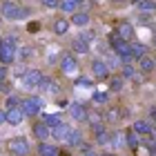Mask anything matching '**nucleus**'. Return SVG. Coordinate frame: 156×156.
<instances>
[{
    "label": "nucleus",
    "mask_w": 156,
    "mask_h": 156,
    "mask_svg": "<svg viewBox=\"0 0 156 156\" xmlns=\"http://www.w3.org/2000/svg\"><path fill=\"white\" fill-rule=\"evenodd\" d=\"M18 54V36H5L0 40V65L9 67L16 62Z\"/></svg>",
    "instance_id": "obj_1"
},
{
    "label": "nucleus",
    "mask_w": 156,
    "mask_h": 156,
    "mask_svg": "<svg viewBox=\"0 0 156 156\" xmlns=\"http://www.w3.org/2000/svg\"><path fill=\"white\" fill-rule=\"evenodd\" d=\"M0 16H2V20H23L29 16V11L25 7H20L16 0H2L0 2Z\"/></svg>",
    "instance_id": "obj_2"
},
{
    "label": "nucleus",
    "mask_w": 156,
    "mask_h": 156,
    "mask_svg": "<svg viewBox=\"0 0 156 156\" xmlns=\"http://www.w3.org/2000/svg\"><path fill=\"white\" fill-rule=\"evenodd\" d=\"M5 147H7V154H9V156H29V152H31L29 138H25V136L9 138L5 143Z\"/></svg>",
    "instance_id": "obj_3"
},
{
    "label": "nucleus",
    "mask_w": 156,
    "mask_h": 156,
    "mask_svg": "<svg viewBox=\"0 0 156 156\" xmlns=\"http://www.w3.org/2000/svg\"><path fill=\"white\" fill-rule=\"evenodd\" d=\"M20 107H23L25 112V116H38L40 114V109H42V101H40V96H27L25 101H20Z\"/></svg>",
    "instance_id": "obj_4"
},
{
    "label": "nucleus",
    "mask_w": 156,
    "mask_h": 156,
    "mask_svg": "<svg viewBox=\"0 0 156 156\" xmlns=\"http://www.w3.org/2000/svg\"><path fill=\"white\" fill-rule=\"evenodd\" d=\"M31 136L36 138L38 143L49 140V138H51V127H49L42 118H38V120H34V125H31Z\"/></svg>",
    "instance_id": "obj_5"
},
{
    "label": "nucleus",
    "mask_w": 156,
    "mask_h": 156,
    "mask_svg": "<svg viewBox=\"0 0 156 156\" xmlns=\"http://www.w3.org/2000/svg\"><path fill=\"white\" fill-rule=\"evenodd\" d=\"M91 74H94V78H98V80H109L112 69L103 58H96V60H91Z\"/></svg>",
    "instance_id": "obj_6"
},
{
    "label": "nucleus",
    "mask_w": 156,
    "mask_h": 156,
    "mask_svg": "<svg viewBox=\"0 0 156 156\" xmlns=\"http://www.w3.org/2000/svg\"><path fill=\"white\" fill-rule=\"evenodd\" d=\"M42 74L40 69H27V72L23 74V83H25V87L27 89H38V85L42 80Z\"/></svg>",
    "instance_id": "obj_7"
},
{
    "label": "nucleus",
    "mask_w": 156,
    "mask_h": 156,
    "mask_svg": "<svg viewBox=\"0 0 156 156\" xmlns=\"http://www.w3.org/2000/svg\"><path fill=\"white\" fill-rule=\"evenodd\" d=\"M38 89H40V91H47V94H51V96H60V85L56 83L51 76H42Z\"/></svg>",
    "instance_id": "obj_8"
},
{
    "label": "nucleus",
    "mask_w": 156,
    "mask_h": 156,
    "mask_svg": "<svg viewBox=\"0 0 156 156\" xmlns=\"http://www.w3.org/2000/svg\"><path fill=\"white\" fill-rule=\"evenodd\" d=\"M87 107H85L83 103H72L69 105V116H72L76 123H83V120H87Z\"/></svg>",
    "instance_id": "obj_9"
},
{
    "label": "nucleus",
    "mask_w": 156,
    "mask_h": 156,
    "mask_svg": "<svg viewBox=\"0 0 156 156\" xmlns=\"http://www.w3.org/2000/svg\"><path fill=\"white\" fill-rule=\"evenodd\" d=\"M78 69V60H76V56H72V54H65L60 58V72L62 74H74Z\"/></svg>",
    "instance_id": "obj_10"
},
{
    "label": "nucleus",
    "mask_w": 156,
    "mask_h": 156,
    "mask_svg": "<svg viewBox=\"0 0 156 156\" xmlns=\"http://www.w3.org/2000/svg\"><path fill=\"white\" fill-rule=\"evenodd\" d=\"M5 112H7V123H9V125H20L27 118L20 105H18V107H9V109H5Z\"/></svg>",
    "instance_id": "obj_11"
},
{
    "label": "nucleus",
    "mask_w": 156,
    "mask_h": 156,
    "mask_svg": "<svg viewBox=\"0 0 156 156\" xmlns=\"http://www.w3.org/2000/svg\"><path fill=\"white\" fill-rule=\"evenodd\" d=\"M116 34H118L123 40L129 42V40L134 38V25L127 23V20H123V23H116Z\"/></svg>",
    "instance_id": "obj_12"
},
{
    "label": "nucleus",
    "mask_w": 156,
    "mask_h": 156,
    "mask_svg": "<svg viewBox=\"0 0 156 156\" xmlns=\"http://www.w3.org/2000/svg\"><path fill=\"white\" fill-rule=\"evenodd\" d=\"M69 27H72V23H69V18L60 16V18H56V20H54L51 29H54V34H56V36H65V34L69 31Z\"/></svg>",
    "instance_id": "obj_13"
},
{
    "label": "nucleus",
    "mask_w": 156,
    "mask_h": 156,
    "mask_svg": "<svg viewBox=\"0 0 156 156\" xmlns=\"http://www.w3.org/2000/svg\"><path fill=\"white\" fill-rule=\"evenodd\" d=\"M69 132H72V127L62 123V125H58V127H54V129H51V138L56 140V143H65L67 136H69Z\"/></svg>",
    "instance_id": "obj_14"
},
{
    "label": "nucleus",
    "mask_w": 156,
    "mask_h": 156,
    "mask_svg": "<svg viewBox=\"0 0 156 156\" xmlns=\"http://www.w3.org/2000/svg\"><path fill=\"white\" fill-rule=\"evenodd\" d=\"M36 154L38 156H58V147L54 143H49V140H42V143H38V147H36Z\"/></svg>",
    "instance_id": "obj_15"
},
{
    "label": "nucleus",
    "mask_w": 156,
    "mask_h": 156,
    "mask_svg": "<svg viewBox=\"0 0 156 156\" xmlns=\"http://www.w3.org/2000/svg\"><path fill=\"white\" fill-rule=\"evenodd\" d=\"M120 78H127V80L140 83V80H143V74L136 72V69H134V65H123V69H120Z\"/></svg>",
    "instance_id": "obj_16"
},
{
    "label": "nucleus",
    "mask_w": 156,
    "mask_h": 156,
    "mask_svg": "<svg viewBox=\"0 0 156 156\" xmlns=\"http://www.w3.org/2000/svg\"><path fill=\"white\" fill-rule=\"evenodd\" d=\"M69 23L76 25V27H87L91 23V16H89V11H76V13H72Z\"/></svg>",
    "instance_id": "obj_17"
},
{
    "label": "nucleus",
    "mask_w": 156,
    "mask_h": 156,
    "mask_svg": "<svg viewBox=\"0 0 156 156\" xmlns=\"http://www.w3.org/2000/svg\"><path fill=\"white\" fill-rule=\"evenodd\" d=\"M80 143H83V132H80V129H74V127H72V132H69L65 145L72 147V150H78V147H80Z\"/></svg>",
    "instance_id": "obj_18"
},
{
    "label": "nucleus",
    "mask_w": 156,
    "mask_h": 156,
    "mask_svg": "<svg viewBox=\"0 0 156 156\" xmlns=\"http://www.w3.org/2000/svg\"><path fill=\"white\" fill-rule=\"evenodd\" d=\"M125 145H127V150H132L134 154H136L138 147H140V136L136 132H127L125 134Z\"/></svg>",
    "instance_id": "obj_19"
},
{
    "label": "nucleus",
    "mask_w": 156,
    "mask_h": 156,
    "mask_svg": "<svg viewBox=\"0 0 156 156\" xmlns=\"http://www.w3.org/2000/svg\"><path fill=\"white\" fill-rule=\"evenodd\" d=\"M138 72L140 74H152L154 72V58L152 56H143V58H138Z\"/></svg>",
    "instance_id": "obj_20"
},
{
    "label": "nucleus",
    "mask_w": 156,
    "mask_h": 156,
    "mask_svg": "<svg viewBox=\"0 0 156 156\" xmlns=\"http://www.w3.org/2000/svg\"><path fill=\"white\" fill-rule=\"evenodd\" d=\"M72 49H74V54H78V56H85V54H89V42L80 36V38H76V40L72 42Z\"/></svg>",
    "instance_id": "obj_21"
},
{
    "label": "nucleus",
    "mask_w": 156,
    "mask_h": 156,
    "mask_svg": "<svg viewBox=\"0 0 156 156\" xmlns=\"http://www.w3.org/2000/svg\"><path fill=\"white\" fill-rule=\"evenodd\" d=\"M58 9H60L62 13H69V16H72V13L78 11V0H60V2H58Z\"/></svg>",
    "instance_id": "obj_22"
},
{
    "label": "nucleus",
    "mask_w": 156,
    "mask_h": 156,
    "mask_svg": "<svg viewBox=\"0 0 156 156\" xmlns=\"http://www.w3.org/2000/svg\"><path fill=\"white\" fill-rule=\"evenodd\" d=\"M132 132H136L138 136H145V134H150V132H152V125L147 123V120H134Z\"/></svg>",
    "instance_id": "obj_23"
},
{
    "label": "nucleus",
    "mask_w": 156,
    "mask_h": 156,
    "mask_svg": "<svg viewBox=\"0 0 156 156\" xmlns=\"http://www.w3.org/2000/svg\"><path fill=\"white\" fill-rule=\"evenodd\" d=\"M103 120H105V123H112V125H116L118 120H120V112H118V107H109L107 112H105Z\"/></svg>",
    "instance_id": "obj_24"
},
{
    "label": "nucleus",
    "mask_w": 156,
    "mask_h": 156,
    "mask_svg": "<svg viewBox=\"0 0 156 156\" xmlns=\"http://www.w3.org/2000/svg\"><path fill=\"white\" fill-rule=\"evenodd\" d=\"M40 118L45 120L51 129H54V127H58V125H62V116H60V114H42Z\"/></svg>",
    "instance_id": "obj_25"
},
{
    "label": "nucleus",
    "mask_w": 156,
    "mask_h": 156,
    "mask_svg": "<svg viewBox=\"0 0 156 156\" xmlns=\"http://www.w3.org/2000/svg\"><path fill=\"white\" fill-rule=\"evenodd\" d=\"M136 7L143 13H152V11H156V0H140V2H136Z\"/></svg>",
    "instance_id": "obj_26"
},
{
    "label": "nucleus",
    "mask_w": 156,
    "mask_h": 156,
    "mask_svg": "<svg viewBox=\"0 0 156 156\" xmlns=\"http://www.w3.org/2000/svg\"><path fill=\"white\" fill-rule=\"evenodd\" d=\"M132 56H134V60L143 58V56H147V47L140 45V42H134V45H132Z\"/></svg>",
    "instance_id": "obj_27"
},
{
    "label": "nucleus",
    "mask_w": 156,
    "mask_h": 156,
    "mask_svg": "<svg viewBox=\"0 0 156 156\" xmlns=\"http://www.w3.org/2000/svg\"><path fill=\"white\" fill-rule=\"evenodd\" d=\"M94 140H96V145H109V143H112V134L105 129V132H101V134H96Z\"/></svg>",
    "instance_id": "obj_28"
},
{
    "label": "nucleus",
    "mask_w": 156,
    "mask_h": 156,
    "mask_svg": "<svg viewBox=\"0 0 156 156\" xmlns=\"http://www.w3.org/2000/svg\"><path fill=\"white\" fill-rule=\"evenodd\" d=\"M31 56H34V49H31V47H23V49H20V51L16 54V60H20V62H27V60L31 58Z\"/></svg>",
    "instance_id": "obj_29"
},
{
    "label": "nucleus",
    "mask_w": 156,
    "mask_h": 156,
    "mask_svg": "<svg viewBox=\"0 0 156 156\" xmlns=\"http://www.w3.org/2000/svg\"><path fill=\"white\" fill-rule=\"evenodd\" d=\"M109 89L112 91H120V89H123V78H120V76L109 78Z\"/></svg>",
    "instance_id": "obj_30"
},
{
    "label": "nucleus",
    "mask_w": 156,
    "mask_h": 156,
    "mask_svg": "<svg viewBox=\"0 0 156 156\" xmlns=\"http://www.w3.org/2000/svg\"><path fill=\"white\" fill-rule=\"evenodd\" d=\"M107 101H109V94H107V91H96V94H94V103H96V105H105Z\"/></svg>",
    "instance_id": "obj_31"
},
{
    "label": "nucleus",
    "mask_w": 156,
    "mask_h": 156,
    "mask_svg": "<svg viewBox=\"0 0 156 156\" xmlns=\"http://www.w3.org/2000/svg\"><path fill=\"white\" fill-rule=\"evenodd\" d=\"M18 105H20V98H18V96H13V94H11V96H7V98H5V109H9V107H18Z\"/></svg>",
    "instance_id": "obj_32"
},
{
    "label": "nucleus",
    "mask_w": 156,
    "mask_h": 156,
    "mask_svg": "<svg viewBox=\"0 0 156 156\" xmlns=\"http://www.w3.org/2000/svg\"><path fill=\"white\" fill-rule=\"evenodd\" d=\"M123 143H125V140H123V136H120V134L116 132V134H112V147H116V150H120V147H123Z\"/></svg>",
    "instance_id": "obj_33"
},
{
    "label": "nucleus",
    "mask_w": 156,
    "mask_h": 156,
    "mask_svg": "<svg viewBox=\"0 0 156 156\" xmlns=\"http://www.w3.org/2000/svg\"><path fill=\"white\" fill-rule=\"evenodd\" d=\"M40 2H42L45 9H58V2H60V0H40Z\"/></svg>",
    "instance_id": "obj_34"
},
{
    "label": "nucleus",
    "mask_w": 156,
    "mask_h": 156,
    "mask_svg": "<svg viewBox=\"0 0 156 156\" xmlns=\"http://www.w3.org/2000/svg\"><path fill=\"white\" fill-rule=\"evenodd\" d=\"M7 78H9V67L0 65V83H7Z\"/></svg>",
    "instance_id": "obj_35"
},
{
    "label": "nucleus",
    "mask_w": 156,
    "mask_h": 156,
    "mask_svg": "<svg viewBox=\"0 0 156 156\" xmlns=\"http://www.w3.org/2000/svg\"><path fill=\"white\" fill-rule=\"evenodd\" d=\"M5 123H7V112L0 109V125H5Z\"/></svg>",
    "instance_id": "obj_36"
},
{
    "label": "nucleus",
    "mask_w": 156,
    "mask_h": 156,
    "mask_svg": "<svg viewBox=\"0 0 156 156\" xmlns=\"http://www.w3.org/2000/svg\"><path fill=\"white\" fill-rule=\"evenodd\" d=\"M150 118L154 120V125H156V107H152V109H150Z\"/></svg>",
    "instance_id": "obj_37"
},
{
    "label": "nucleus",
    "mask_w": 156,
    "mask_h": 156,
    "mask_svg": "<svg viewBox=\"0 0 156 156\" xmlns=\"http://www.w3.org/2000/svg\"><path fill=\"white\" fill-rule=\"evenodd\" d=\"M76 85H78V87H80V85H83V87H89L91 83H89V80H76Z\"/></svg>",
    "instance_id": "obj_38"
},
{
    "label": "nucleus",
    "mask_w": 156,
    "mask_h": 156,
    "mask_svg": "<svg viewBox=\"0 0 156 156\" xmlns=\"http://www.w3.org/2000/svg\"><path fill=\"white\" fill-rule=\"evenodd\" d=\"M83 156H98V152H96V150H94V147H91V150H89V152H85V154H83Z\"/></svg>",
    "instance_id": "obj_39"
},
{
    "label": "nucleus",
    "mask_w": 156,
    "mask_h": 156,
    "mask_svg": "<svg viewBox=\"0 0 156 156\" xmlns=\"http://www.w3.org/2000/svg\"><path fill=\"white\" fill-rule=\"evenodd\" d=\"M138 20H140V23H150V16H147V13H143V16H140Z\"/></svg>",
    "instance_id": "obj_40"
},
{
    "label": "nucleus",
    "mask_w": 156,
    "mask_h": 156,
    "mask_svg": "<svg viewBox=\"0 0 156 156\" xmlns=\"http://www.w3.org/2000/svg\"><path fill=\"white\" fill-rule=\"evenodd\" d=\"M58 156H69V152L67 150H58Z\"/></svg>",
    "instance_id": "obj_41"
},
{
    "label": "nucleus",
    "mask_w": 156,
    "mask_h": 156,
    "mask_svg": "<svg viewBox=\"0 0 156 156\" xmlns=\"http://www.w3.org/2000/svg\"><path fill=\"white\" fill-rule=\"evenodd\" d=\"M150 156H156V147H152V150H150Z\"/></svg>",
    "instance_id": "obj_42"
},
{
    "label": "nucleus",
    "mask_w": 156,
    "mask_h": 156,
    "mask_svg": "<svg viewBox=\"0 0 156 156\" xmlns=\"http://www.w3.org/2000/svg\"><path fill=\"white\" fill-rule=\"evenodd\" d=\"M152 136H154V140H156V127H152Z\"/></svg>",
    "instance_id": "obj_43"
},
{
    "label": "nucleus",
    "mask_w": 156,
    "mask_h": 156,
    "mask_svg": "<svg viewBox=\"0 0 156 156\" xmlns=\"http://www.w3.org/2000/svg\"><path fill=\"white\" fill-rule=\"evenodd\" d=\"M152 45L156 47V34H154V36H152Z\"/></svg>",
    "instance_id": "obj_44"
},
{
    "label": "nucleus",
    "mask_w": 156,
    "mask_h": 156,
    "mask_svg": "<svg viewBox=\"0 0 156 156\" xmlns=\"http://www.w3.org/2000/svg\"><path fill=\"white\" fill-rule=\"evenodd\" d=\"M154 72H156V56H154Z\"/></svg>",
    "instance_id": "obj_45"
},
{
    "label": "nucleus",
    "mask_w": 156,
    "mask_h": 156,
    "mask_svg": "<svg viewBox=\"0 0 156 156\" xmlns=\"http://www.w3.org/2000/svg\"><path fill=\"white\" fill-rule=\"evenodd\" d=\"M0 152H2V140H0Z\"/></svg>",
    "instance_id": "obj_46"
},
{
    "label": "nucleus",
    "mask_w": 156,
    "mask_h": 156,
    "mask_svg": "<svg viewBox=\"0 0 156 156\" xmlns=\"http://www.w3.org/2000/svg\"><path fill=\"white\" fill-rule=\"evenodd\" d=\"M0 94H2V83H0Z\"/></svg>",
    "instance_id": "obj_47"
},
{
    "label": "nucleus",
    "mask_w": 156,
    "mask_h": 156,
    "mask_svg": "<svg viewBox=\"0 0 156 156\" xmlns=\"http://www.w3.org/2000/svg\"><path fill=\"white\" fill-rule=\"evenodd\" d=\"M0 27H2V16H0Z\"/></svg>",
    "instance_id": "obj_48"
},
{
    "label": "nucleus",
    "mask_w": 156,
    "mask_h": 156,
    "mask_svg": "<svg viewBox=\"0 0 156 156\" xmlns=\"http://www.w3.org/2000/svg\"><path fill=\"white\" fill-rule=\"evenodd\" d=\"M132 2H134V5H136V2H140V0H132Z\"/></svg>",
    "instance_id": "obj_49"
},
{
    "label": "nucleus",
    "mask_w": 156,
    "mask_h": 156,
    "mask_svg": "<svg viewBox=\"0 0 156 156\" xmlns=\"http://www.w3.org/2000/svg\"><path fill=\"white\" fill-rule=\"evenodd\" d=\"M114 2H120V0H114Z\"/></svg>",
    "instance_id": "obj_50"
}]
</instances>
